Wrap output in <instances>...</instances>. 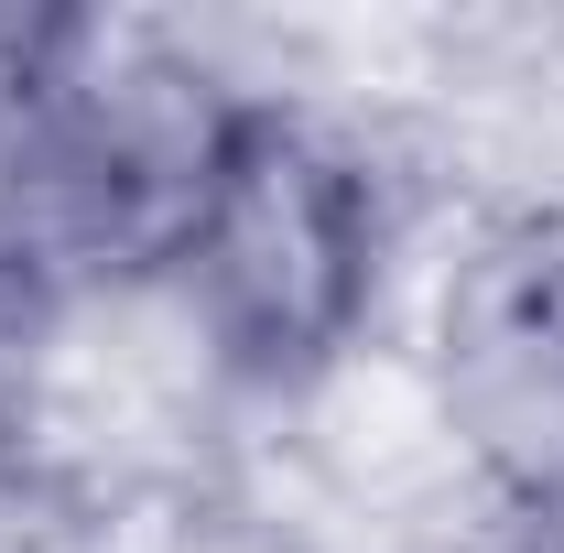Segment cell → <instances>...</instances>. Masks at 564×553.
Returning a JSON list of instances; mask_svg holds the SVG:
<instances>
[{
    "mask_svg": "<svg viewBox=\"0 0 564 553\" xmlns=\"http://www.w3.org/2000/svg\"><path fill=\"white\" fill-rule=\"evenodd\" d=\"M391 272V196L380 163L337 120L250 98L228 152L163 250V293L239 402H315L369 347Z\"/></svg>",
    "mask_w": 564,
    "mask_h": 553,
    "instance_id": "obj_1",
    "label": "cell"
},
{
    "mask_svg": "<svg viewBox=\"0 0 564 553\" xmlns=\"http://www.w3.org/2000/svg\"><path fill=\"white\" fill-rule=\"evenodd\" d=\"M423 402L456 467H478L510 510L564 521V196L467 239L434 293Z\"/></svg>",
    "mask_w": 564,
    "mask_h": 553,
    "instance_id": "obj_2",
    "label": "cell"
},
{
    "mask_svg": "<svg viewBox=\"0 0 564 553\" xmlns=\"http://www.w3.org/2000/svg\"><path fill=\"white\" fill-rule=\"evenodd\" d=\"M66 553H326V543L261 499H239L228 478H196V488H163V499L87 510Z\"/></svg>",
    "mask_w": 564,
    "mask_h": 553,
    "instance_id": "obj_3",
    "label": "cell"
},
{
    "mask_svg": "<svg viewBox=\"0 0 564 553\" xmlns=\"http://www.w3.org/2000/svg\"><path fill=\"white\" fill-rule=\"evenodd\" d=\"M76 521H87V510L55 488V467L33 456V434H22L11 391H0V553H66Z\"/></svg>",
    "mask_w": 564,
    "mask_h": 553,
    "instance_id": "obj_4",
    "label": "cell"
}]
</instances>
